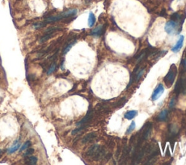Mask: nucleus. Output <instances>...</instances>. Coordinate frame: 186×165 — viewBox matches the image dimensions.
Wrapping results in <instances>:
<instances>
[{
	"mask_svg": "<svg viewBox=\"0 0 186 165\" xmlns=\"http://www.w3.org/2000/svg\"><path fill=\"white\" fill-rule=\"evenodd\" d=\"M137 115V111H127L125 114L124 117H125L126 119H128V120H131L133 118H135Z\"/></svg>",
	"mask_w": 186,
	"mask_h": 165,
	"instance_id": "nucleus-10",
	"label": "nucleus"
},
{
	"mask_svg": "<svg viewBox=\"0 0 186 165\" xmlns=\"http://www.w3.org/2000/svg\"><path fill=\"white\" fill-rule=\"evenodd\" d=\"M77 13V10L75 9H73V10H69L68 11H65L61 13L60 15H55V16H51L47 18L45 21V23H52V22H55V21H58V20H61L63 18H68V17H71V16H74L76 15Z\"/></svg>",
	"mask_w": 186,
	"mask_h": 165,
	"instance_id": "nucleus-2",
	"label": "nucleus"
},
{
	"mask_svg": "<svg viewBox=\"0 0 186 165\" xmlns=\"http://www.w3.org/2000/svg\"><path fill=\"white\" fill-rule=\"evenodd\" d=\"M37 158L36 156H28L26 159H25V163L28 164H36V162H37Z\"/></svg>",
	"mask_w": 186,
	"mask_h": 165,
	"instance_id": "nucleus-13",
	"label": "nucleus"
},
{
	"mask_svg": "<svg viewBox=\"0 0 186 165\" xmlns=\"http://www.w3.org/2000/svg\"><path fill=\"white\" fill-rule=\"evenodd\" d=\"M167 113H168V111L166 109H164V111H162L161 112V114L159 116V119L160 121H164L166 119V116H167Z\"/></svg>",
	"mask_w": 186,
	"mask_h": 165,
	"instance_id": "nucleus-14",
	"label": "nucleus"
},
{
	"mask_svg": "<svg viewBox=\"0 0 186 165\" xmlns=\"http://www.w3.org/2000/svg\"><path fill=\"white\" fill-rule=\"evenodd\" d=\"M105 154V150L102 149V148L98 145H95L92 146L87 152V156L93 158L95 160H98L101 159Z\"/></svg>",
	"mask_w": 186,
	"mask_h": 165,
	"instance_id": "nucleus-3",
	"label": "nucleus"
},
{
	"mask_svg": "<svg viewBox=\"0 0 186 165\" xmlns=\"http://www.w3.org/2000/svg\"><path fill=\"white\" fill-rule=\"evenodd\" d=\"M175 104V98H172V100L170 102V104H169V108H173Z\"/></svg>",
	"mask_w": 186,
	"mask_h": 165,
	"instance_id": "nucleus-20",
	"label": "nucleus"
},
{
	"mask_svg": "<svg viewBox=\"0 0 186 165\" xmlns=\"http://www.w3.org/2000/svg\"><path fill=\"white\" fill-rule=\"evenodd\" d=\"M31 145V142L30 141H26L25 143L23 145V146L20 148V151H23V150H25V149H27L28 147H29V145Z\"/></svg>",
	"mask_w": 186,
	"mask_h": 165,
	"instance_id": "nucleus-17",
	"label": "nucleus"
},
{
	"mask_svg": "<svg viewBox=\"0 0 186 165\" xmlns=\"http://www.w3.org/2000/svg\"><path fill=\"white\" fill-rule=\"evenodd\" d=\"M183 41H184V36H180V39H179L178 41H177L176 45H175V46L171 48V51L174 52H179L180 50H181L182 47Z\"/></svg>",
	"mask_w": 186,
	"mask_h": 165,
	"instance_id": "nucleus-6",
	"label": "nucleus"
},
{
	"mask_svg": "<svg viewBox=\"0 0 186 165\" xmlns=\"http://www.w3.org/2000/svg\"><path fill=\"white\" fill-rule=\"evenodd\" d=\"M177 73V69L176 65L175 64H172L169 72L167 73V74L164 79V82L168 87H171V85H173L174 81H175V77H176Z\"/></svg>",
	"mask_w": 186,
	"mask_h": 165,
	"instance_id": "nucleus-4",
	"label": "nucleus"
},
{
	"mask_svg": "<svg viewBox=\"0 0 186 165\" xmlns=\"http://www.w3.org/2000/svg\"><path fill=\"white\" fill-rule=\"evenodd\" d=\"M164 86L162 85H159L156 88V90H154V92H153V95H152V100H158L160 97H161L162 94L164 93Z\"/></svg>",
	"mask_w": 186,
	"mask_h": 165,
	"instance_id": "nucleus-5",
	"label": "nucleus"
},
{
	"mask_svg": "<svg viewBox=\"0 0 186 165\" xmlns=\"http://www.w3.org/2000/svg\"><path fill=\"white\" fill-rule=\"evenodd\" d=\"M97 137V135L95 134V132H91L90 134L87 135L86 136H84L82 140H81V143H89L90 142L91 140H92L94 138H95Z\"/></svg>",
	"mask_w": 186,
	"mask_h": 165,
	"instance_id": "nucleus-8",
	"label": "nucleus"
},
{
	"mask_svg": "<svg viewBox=\"0 0 186 165\" xmlns=\"http://www.w3.org/2000/svg\"><path fill=\"white\" fill-rule=\"evenodd\" d=\"M74 44H75V42H72V43H70V45H68V46H67V47H66L65 48L64 51H63V54H66V53H67V52H68L70 50V48L73 47V45H74Z\"/></svg>",
	"mask_w": 186,
	"mask_h": 165,
	"instance_id": "nucleus-18",
	"label": "nucleus"
},
{
	"mask_svg": "<svg viewBox=\"0 0 186 165\" xmlns=\"http://www.w3.org/2000/svg\"><path fill=\"white\" fill-rule=\"evenodd\" d=\"M92 111H89L87 114V115L84 116V118H83L77 124L78 126H84V125H86L87 122H89L91 120V119H92Z\"/></svg>",
	"mask_w": 186,
	"mask_h": 165,
	"instance_id": "nucleus-7",
	"label": "nucleus"
},
{
	"mask_svg": "<svg viewBox=\"0 0 186 165\" xmlns=\"http://www.w3.org/2000/svg\"><path fill=\"white\" fill-rule=\"evenodd\" d=\"M34 149H32V148H28V149H27L26 152L25 153V156H31V154H34Z\"/></svg>",
	"mask_w": 186,
	"mask_h": 165,
	"instance_id": "nucleus-19",
	"label": "nucleus"
},
{
	"mask_svg": "<svg viewBox=\"0 0 186 165\" xmlns=\"http://www.w3.org/2000/svg\"><path fill=\"white\" fill-rule=\"evenodd\" d=\"M1 153H2V150H0V154H1Z\"/></svg>",
	"mask_w": 186,
	"mask_h": 165,
	"instance_id": "nucleus-21",
	"label": "nucleus"
},
{
	"mask_svg": "<svg viewBox=\"0 0 186 165\" xmlns=\"http://www.w3.org/2000/svg\"><path fill=\"white\" fill-rule=\"evenodd\" d=\"M96 21V18L95 15L93 14V12H90V15H89V18H88V25L90 27H92L93 25H95Z\"/></svg>",
	"mask_w": 186,
	"mask_h": 165,
	"instance_id": "nucleus-11",
	"label": "nucleus"
},
{
	"mask_svg": "<svg viewBox=\"0 0 186 165\" xmlns=\"http://www.w3.org/2000/svg\"><path fill=\"white\" fill-rule=\"evenodd\" d=\"M20 147V143L19 142H17V143H15L14 145H12L11 148H10L8 150H7V153L8 154H13L15 153V151L18 150Z\"/></svg>",
	"mask_w": 186,
	"mask_h": 165,
	"instance_id": "nucleus-12",
	"label": "nucleus"
},
{
	"mask_svg": "<svg viewBox=\"0 0 186 165\" xmlns=\"http://www.w3.org/2000/svg\"><path fill=\"white\" fill-rule=\"evenodd\" d=\"M184 22V18L179 13H174L171 18V20L168 21L165 25V31L169 35H173L180 32L182 25Z\"/></svg>",
	"mask_w": 186,
	"mask_h": 165,
	"instance_id": "nucleus-1",
	"label": "nucleus"
},
{
	"mask_svg": "<svg viewBox=\"0 0 186 165\" xmlns=\"http://www.w3.org/2000/svg\"><path fill=\"white\" fill-rule=\"evenodd\" d=\"M103 29H104L103 25H98L97 27H96L95 29L92 30V35L99 36H101L103 34Z\"/></svg>",
	"mask_w": 186,
	"mask_h": 165,
	"instance_id": "nucleus-9",
	"label": "nucleus"
},
{
	"mask_svg": "<svg viewBox=\"0 0 186 165\" xmlns=\"http://www.w3.org/2000/svg\"><path fill=\"white\" fill-rule=\"evenodd\" d=\"M55 68H56V64L54 63L53 64H52V65H50V67L49 68V69H48V71H47V74H51L52 73H53L54 71H55Z\"/></svg>",
	"mask_w": 186,
	"mask_h": 165,
	"instance_id": "nucleus-16",
	"label": "nucleus"
},
{
	"mask_svg": "<svg viewBox=\"0 0 186 165\" xmlns=\"http://www.w3.org/2000/svg\"><path fill=\"white\" fill-rule=\"evenodd\" d=\"M135 126H136L135 122L133 121L131 123L130 126V127L128 128V130H126V134H130L131 132L135 129Z\"/></svg>",
	"mask_w": 186,
	"mask_h": 165,
	"instance_id": "nucleus-15",
	"label": "nucleus"
}]
</instances>
